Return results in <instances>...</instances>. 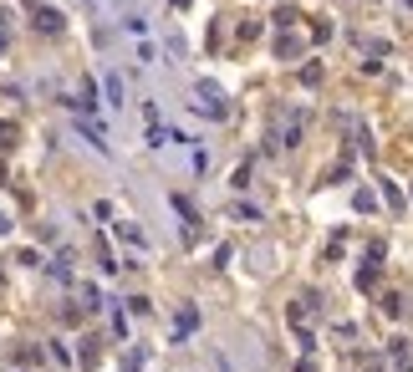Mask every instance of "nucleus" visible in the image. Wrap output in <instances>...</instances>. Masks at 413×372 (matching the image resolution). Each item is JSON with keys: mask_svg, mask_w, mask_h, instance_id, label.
Instances as JSON below:
<instances>
[{"mask_svg": "<svg viewBox=\"0 0 413 372\" xmlns=\"http://www.w3.org/2000/svg\"><path fill=\"white\" fill-rule=\"evenodd\" d=\"M36 25H41L46 36H57V31H61V10H46V6H36Z\"/></svg>", "mask_w": 413, "mask_h": 372, "instance_id": "2", "label": "nucleus"}, {"mask_svg": "<svg viewBox=\"0 0 413 372\" xmlns=\"http://www.w3.org/2000/svg\"><path fill=\"white\" fill-rule=\"evenodd\" d=\"M108 102H112V107L123 102V82H118V76H108Z\"/></svg>", "mask_w": 413, "mask_h": 372, "instance_id": "5", "label": "nucleus"}, {"mask_svg": "<svg viewBox=\"0 0 413 372\" xmlns=\"http://www.w3.org/2000/svg\"><path fill=\"white\" fill-rule=\"evenodd\" d=\"M118 235L128 240V245H143V240H148V235H143V229H138V225H123V229H118Z\"/></svg>", "mask_w": 413, "mask_h": 372, "instance_id": "3", "label": "nucleus"}, {"mask_svg": "<svg viewBox=\"0 0 413 372\" xmlns=\"http://www.w3.org/2000/svg\"><path fill=\"white\" fill-rule=\"evenodd\" d=\"M118 6H128V0H118Z\"/></svg>", "mask_w": 413, "mask_h": 372, "instance_id": "7", "label": "nucleus"}, {"mask_svg": "<svg viewBox=\"0 0 413 372\" xmlns=\"http://www.w3.org/2000/svg\"><path fill=\"white\" fill-rule=\"evenodd\" d=\"M174 6H189V0H174Z\"/></svg>", "mask_w": 413, "mask_h": 372, "instance_id": "6", "label": "nucleus"}, {"mask_svg": "<svg viewBox=\"0 0 413 372\" xmlns=\"http://www.w3.org/2000/svg\"><path fill=\"white\" fill-rule=\"evenodd\" d=\"M199 327V316H194V306H189V311H179V331H194Z\"/></svg>", "mask_w": 413, "mask_h": 372, "instance_id": "4", "label": "nucleus"}, {"mask_svg": "<svg viewBox=\"0 0 413 372\" xmlns=\"http://www.w3.org/2000/svg\"><path fill=\"white\" fill-rule=\"evenodd\" d=\"M194 97L204 102V118H225L230 112V102H225V92H219L214 82H194Z\"/></svg>", "mask_w": 413, "mask_h": 372, "instance_id": "1", "label": "nucleus"}]
</instances>
